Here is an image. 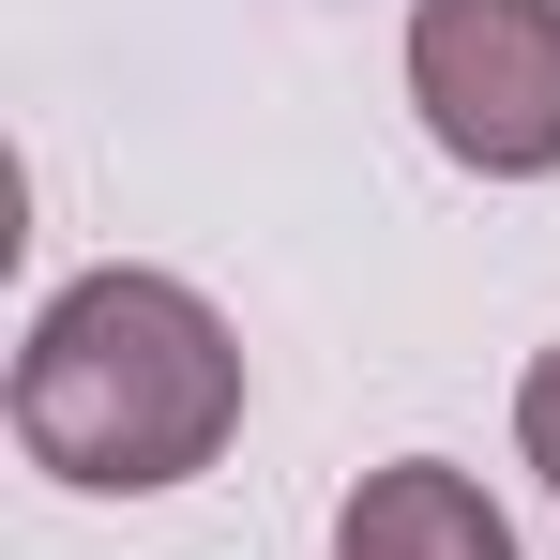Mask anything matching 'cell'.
Returning a JSON list of instances; mask_svg holds the SVG:
<instances>
[{"label": "cell", "mask_w": 560, "mask_h": 560, "mask_svg": "<svg viewBox=\"0 0 560 560\" xmlns=\"http://www.w3.org/2000/svg\"><path fill=\"white\" fill-rule=\"evenodd\" d=\"M515 455H530V485L560 500V349H546L530 378H515Z\"/></svg>", "instance_id": "cell-4"}, {"label": "cell", "mask_w": 560, "mask_h": 560, "mask_svg": "<svg viewBox=\"0 0 560 560\" xmlns=\"http://www.w3.org/2000/svg\"><path fill=\"white\" fill-rule=\"evenodd\" d=\"M409 121L469 183H560V0H409Z\"/></svg>", "instance_id": "cell-2"}, {"label": "cell", "mask_w": 560, "mask_h": 560, "mask_svg": "<svg viewBox=\"0 0 560 560\" xmlns=\"http://www.w3.org/2000/svg\"><path fill=\"white\" fill-rule=\"evenodd\" d=\"M334 560H530L515 515L485 500V469L455 455H378L349 500H334Z\"/></svg>", "instance_id": "cell-3"}, {"label": "cell", "mask_w": 560, "mask_h": 560, "mask_svg": "<svg viewBox=\"0 0 560 560\" xmlns=\"http://www.w3.org/2000/svg\"><path fill=\"white\" fill-rule=\"evenodd\" d=\"M243 334L228 303L152 258H106V273H61L15 334V455L77 500H167L243 440Z\"/></svg>", "instance_id": "cell-1"}]
</instances>
